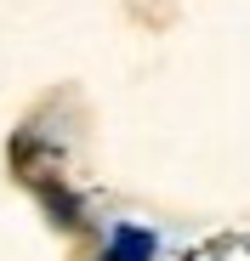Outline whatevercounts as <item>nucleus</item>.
<instances>
[{"instance_id": "nucleus-1", "label": "nucleus", "mask_w": 250, "mask_h": 261, "mask_svg": "<svg viewBox=\"0 0 250 261\" xmlns=\"http://www.w3.org/2000/svg\"><path fill=\"white\" fill-rule=\"evenodd\" d=\"M148 255H154V239L137 233V227H119L114 244H108V261H148Z\"/></svg>"}]
</instances>
